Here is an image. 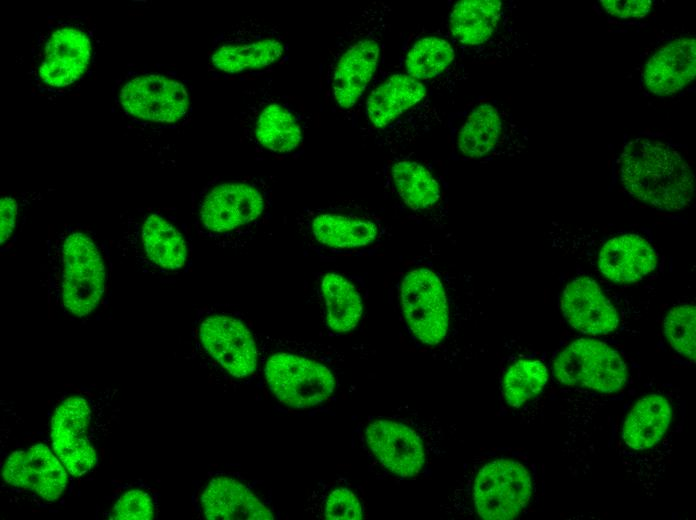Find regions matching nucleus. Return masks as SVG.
I'll list each match as a JSON object with an SVG mask.
<instances>
[{
    "label": "nucleus",
    "instance_id": "nucleus-6",
    "mask_svg": "<svg viewBox=\"0 0 696 520\" xmlns=\"http://www.w3.org/2000/svg\"><path fill=\"white\" fill-rule=\"evenodd\" d=\"M288 51V36L283 28L248 17L216 36L209 63L222 76L262 75L283 63Z\"/></svg>",
    "mask_w": 696,
    "mask_h": 520
},
{
    "label": "nucleus",
    "instance_id": "nucleus-1",
    "mask_svg": "<svg viewBox=\"0 0 696 520\" xmlns=\"http://www.w3.org/2000/svg\"><path fill=\"white\" fill-rule=\"evenodd\" d=\"M391 8L374 1L337 31L321 68V90L332 113L356 126L362 100L375 79Z\"/></svg>",
    "mask_w": 696,
    "mask_h": 520
},
{
    "label": "nucleus",
    "instance_id": "nucleus-32",
    "mask_svg": "<svg viewBox=\"0 0 696 520\" xmlns=\"http://www.w3.org/2000/svg\"><path fill=\"white\" fill-rule=\"evenodd\" d=\"M324 517L330 520H359L363 518L362 506L352 491L339 487L328 494Z\"/></svg>",
    "mask_w": 696,
    "mask_h": 520
},
{
    "label": "nucleus",
    "instance_id": "nucleus-34",
    "mask_svg": "<svg viewBox=\"0 0 696 520\" xmlns=\"http://www.w3.org/2000/svg\"><path fill=\"white\" fill-rule=\"evenodd\" d=\"M600 4L608 14L622 19L643 18L653 6L650 0L600 1Z\"/></svg>",
    "mask_w": 696,
    "mask_h": 520
},
{
    "label": "nucleus",
    "instance_id": "nucleus-10",
    "mask_svg": "<svg viewBox=\"0 0 696 520\" xmlns=\"http://www.w3.org/2000/svg\"><path fill=\"white\" fill-rule=\"evenodd\" d=\"M385 186L415 220L444 227L448 201L444 181L424 160L399 154L384 167Z\"/></svg>",
    "mask_w": 696,
    "mask_h": 520
},
{
    "label": "nucleus",
    "instance_id": "nucleus-3",
    "mask_svg": "<svg viewBox=\"0 0 696 520\" xmlns=\"http://www.w3.org/2000/svg\"><path fill=\"white\" fill-rule=\"evenodd\" d=\"M47 278L71 314L82 317L99 304L105 289V263L94 240L66 229L48 244Z\"/></svg>",
    "mask_w": 696,
    "mask_h": 520
},
{
    "label": "nucleus",
    "instance_id": "nucleus-18",
    "mask_svg": "<svg viewBox=\"0 0 696 520\" xmlns=\"http://www.w3.org/2000/svg\"><path fill=\"white\" fill-rule=\"evenodd\" d=\"M90 409L84 398L70 397L56 409L51 422V438L56 456L73 476L88 472L96 452L86 438Z\"/></svg>",
    "mask_w": 696,
    "mask_h": 520
},
{
    "label": "nucleus",
    "instance_id": "nucleus-11",
    "mask_svg": "<svg viewBox=\"0 0 696 520\" xmlns=\"http://www.w3.org/2000/svg\"><path fill=\"white\" fill-rule=\"evenodd\" d=\"M118 97L127 114L167 127L180 125L190 112L188 89L172 74L133 77L121 87Z\"/></svg>",
    "mask_w": 696,
    "mask_h": 520
},
{
    "label": "nucleus",
    "instance_id": "nucleus-27",
    "mask_svg": "<svg viewBox=\"0 0 696 520\" xmlns=\"http://www.w3.org/2000/svg\"><path fill=\"white\" fill-rule=\"evenodd\" d=\"M456 50L443 34H419L404 48L402 72L423 82H437L448 76L456 61Z\"/></svg>",
    "mask_w": 696,
    "mask_h": 520
},
{
    "label": "nucleus",
    "instance_id": "nucleus-19",
    "mask_svg": "<svg viewBox=\"0 0 696 520\" xmlns=\"http://www.w3.org/2000/svg\"><path fill=\"white\" fill-rule=\"evenodd\" d=\"M91 51L90 39L83 30L69 25L56 28L45 42L37 76L52 88L69 86L84 74Z\"/></svg>",
    "mask_w": 696,
    "mask_h": 520
},
{
    "label": "nucleus",
    "instance_id": "nucleus-22",
    "mask_svg": "<svg viewBox=\"0 0 696 520\" xmlns=\"http://www.w3.org/2000/svg\"><path fill=\"white\" fill-rule=\"evenodd\" d=\"M561 309L567 322L584 334H608L619 323L615 308L587 276L577 277L566 286Z\"/></svg>",
    "mask_w": 696,
    "mask_h": 520
},
{
    "label": "nucleus",
    "instance_id": "nucleus-12",
    "mask_svg": "<svg viewBox=\"0 0 696 520\" xmlns=\"http://www.w3.org/2000/svg\"><path fill=\"white\" fill-rule=\"evenodd\" d=\"M553 373L564 385L602 393L619 391L626 380V366L618 352L591 339L569 344L555 360Z\"/></svg>",
    "mask_w": 696,
    "mask_h": 520
},
{
    "label": "nucleus",
    "instance_id": "nucleus-14",
    "mask_svg": "<svg viewBox=\"0 0 696 520\" xmlns=\"http://www.w3.org/2000/svg\"><path fill=\"white\" fill-rule=\"evenodd\" d=\"M427 96V85L402 71L386 77L376 75L362 100L355 127L375 142Z\"/></svg>",
    "mask_w": 696,
    "mask_h": 520
},
{
    "label": "nucleus",
    "instance_id": "nucleus-31",
    "mask_svg": "<svg viewBox=\"0 0 696 520\" xmlns=\"http://www.w3.org/2000/svg\"><path fill=\"white\" fill-rule=\"evenodd\" d=\"M695 306L680 305L670 310L664 320V331L672 348L695 359Z\"/></svg>",
    "mask_w": 696,
    "mask_h": 520
},
{
    "label": "nucleus",
    "instance_id": "nucleus-35",
    "mask_svg": "<svg viewBox=\"0 0 696 520\" xmlns=\"http://www.w3.org/2000/svg\"><path fill=\"white\" fill-rule=\"evenodd\" d=\"M17 202L11 196L1 198V244L11 236L16 222Z\"/></svg>",
    "mask_w": 696,
    "mask_h": 520
},
{
    "label": "nucleus",
    "instance_id": "nucleus-20",
    "mask_svg": "<svg viewBox=\"0 0 696 520\" xmlns=\"http://www.w3.org/2000/svg\"><path fill=\"white\" fill-rule=\"evenodd\" d=\"M368 447L392 473L400 477H414L425 462L423 443L418 435L404 424L378 419L365 430Z\"/></svg>",
    "mask_w": 696,
    "mask_h": 520
},
{
    "label": "nucleus",
    "instance_id": "nucleus-4",
    "mask_svg": "<svg viewBox=\"0 0 696 520\" xmlns=\"http://www.w3.org/2000/svg\"><path fill=\"white\" fill-rule=\"evenodd\" d=\"M309 118L290 95L279 92L270 78L243 91L239 126L244 139L257 149L286 156L303 147Z\"/></svg>",
    "mask_w": 696,
    "mask_h": 520
},
{
    "label": "nucleus",
    "instance_id": "nucleus-28",
    "mask_svg": "<svg viewBox=\"0 0 696 520\" xmlns=\"http://www.w3.org/2000/svg\"><path fill=\"white\" fill-rule=\"evenodd\" d=\"M670 420L668 401L659 395H648L639 399L627 415L622 438L634 450L649 449L665 434Z\"/></svg>",
    "mask_w": 696,
    "mask_h": 520
},
{
    "label": "nucleus",
    "instance_id": "nucleus-29",
    "mask_svg": "<svg viewBox=\"0 0 696 520\" xmlns=\"http://www.w3.org/2000/svg\"><path fill=\"white\" fill-rule=\"evenodd\" d=\"M320 289L330 329L337 333L352 331L363 313L361 295L355 285L341 274L328 272L321 279Z\"/></svg>",
    "mask_w": 696,
    "mask_h": 520
},
{
    "label": "nucleus",
    "instance_id": "nucleus-24",
    "mask_svg": "<svg viewBox=\"0 0 696 520\" xmlns=\"http://www.w3.org/2000/svg\"><path fill=\"white\" fill-rule=\"evenodd\" d=\"M134 234L135 253L148 267L163 271H177L184 267L187 243L174 224L159 213H150Z\"/></svg>",
    "mask_w": 696,
    "mask_h": 520
},
{
    "label": "nucleus",
    "instance_id": "nucleus-23",
    "mask_svg": "<svg viewBox=\"0 0 696 520\" xmlns=\"http://www.w3.org/2000/svg\"><path fill=\"white\" fill-rule=\"evenodd\" d=\"M696 46L693 37H679L658 48L644 65V86L653 94L669 96L695 77Z\"/></svg>",
    "mask_w": 696,
    "mask_h": 520
},
{
    "label": "nucleus",
    "instance_id": "nucleus-33",
    "mask_svg": "<svg viewBox=\"0 0 696 520\" xmlns=\"http://www.w3.org/2000/svg\"><path fill=\"white\" fill-rule=\"evenodd\" d=\"M154 516V505L151 497L141 491L132 490L122 495L114 505L111 519L148 520Z\"/></svg>",
    "mask_w": 696,
    "mask_h": 520
},
{
    "label": "nucleus",
    "instance_id": "nucleus-25",
    "mask_svg": "<svg viewBox=\"0 0 696 520\" xmlns=\"http://www.w3.org/2000/svg\"><path fill=\"white\" fill-rule=\"evenodd\" d=\"M601 273L616 283L637 282L657 266V257L650 243L636 234L611 238L598 257Z\"/></svg>",
    "mask_w": 696,
    "mask_h": 520
},
{
    "label": "nucleus",
    "instance_id": "nucleus-17",
    "mask_svg": "<svg viewBox=\"0 0 696 520\" xmlns=\"http://www.w3.org/2000/svg\"><path fill=\"white\" fill-rule=\"evenodd\" d=\"M206 352L235 377L251 375L257 366V349L249 329L240 320L211 315L199 328Z\"/></svg>",
    "mask_w": 696,
    "mask_h": 520
},
{
    "label": "nucleus",
    "instance_id": "nucleus-9",
    "mask_svg": "<svg viewBox=\"0 0 696 520\" xmlns=\"http://www.w3.org/2000/svg\"><path fill=\"white\" fill-rule=\"evenodd\" d=\"M269 207L265 185L237 179L208 188L198 203V222L211 236H230L258 225Z\"/></svg>",
    "mask_w": 696,
    "mask_h": 520
},
{
    "label": "nucleus",
    "instance_id": "nucleus-8",
    "mask_svg": "<svg viewBox=\"0 0 696 520\" xmlns=\"http://www.w3.org/2000/svg\"><path fill=\"white\" fill-rule=\"evenodd\" d=\"M449 272L431 261H415L399 274L401 314L415 339L436 346L449 331L447 279Z\"/></svg>",
    "mask_w": 696,
    "mask_h": 520
},
{
    "label": "nucleus",
    "instance_id": "nucleus-13",
    "mask_svg": "<svg viewBox=\"0 0 696 520\" xmlns=\"http://www.w3.org/2000/svg\"><path fill=\"white\" fill-rule=\"evenodd\" d=\"M477 514L488 520H508L529 503L532 481L527 469L510 459H496L478 472L473 487Z\"/></svg>",
    "mask_w": 696,
    "mask_h": 520
},
{
    "label": "nucleus",
    "instance_id": "nucleus-21",
    "mask_svg": "<svg viewBox=\"0 0 696 520\" xmlns=\"http://www.w3.org/2000/svg\"><path fill=\"white\" fill-rule=\"evenodd\" d=\"M55 455L44 444L15 451L4 465V481L33 490L45 500L58 499L65 490L67 475Z\"/></svg>",
    "mask_w": 696,
    "mask_h": 520
},
{
    "label": "nucleus",
    "instance_id": "nucleus-30",
    "mask_svg": "<svg viewBox=\"0 0 696 520\" xmlns=\"http://www.w3.org/2000/svg\"><path fill=\"white\" fill-rule=\"evenodd\" d=\"M548 372L538 360L521 359L507 369L503 379L506 402L515 408L536 396L545 386Z\"/></svg>",
    "mask_w": 696,
    "mask_h": 520
},
{
    "label": "nucleus",
    "instance_id": "nucleus-7",
    "mask_svg": "<svg viewBox=\"0 0 696 520\" xmlns=\"http://www.w3.org/2000/svg\"><path fill=\"white\" fill-rule=\"evenodd\" d=\"M445 26V36L461 60L498 58L510 53L517 44L512 5L499 0L455 2Z\"/></svg>",
    "mask_w": 696,
    "mask_h": 520
},
{
    "label": "nucleus",
    "instance_id": "nucleus-26",
    "mask_svg": "<svg viewBox=\"0 0 696 520\" xmlns=\"http://www.w3.org/2000/svg\"><path fill=\"white\" fill-rule=\"evenodd\" d=\"M207 519L262 520L273 519V513L241 482L229 477L213 478L201 496Z\"/></svg>",
    "mask_w": 696,
    "mask_h": 520
},
{
    "label": "nucleus",
    "instance_id": "nucleus-2",
    "mask_svg": "<svg viewBox=\"0 0 696 520\" xmlns=\"http://www.w3.org/2000/svg\"><path fill=\"white\" fill-rule=\"evenodd\" d=\"M620 178L631 196L659 210H684L694 195V176L686 159L673 144L654 137L625 144Z\"/></svg>",
    "mask_w": 696,
    "mask_h": 520
},
{
    "label": "nucleus",
    "instance_id": "nucleus-15",
    "mask_svg": "<svg viewBox=\"0 0 696 520\" xmlns=\"http://www.w3.org/2000/svg\"><path fill=\"white\" fill-rule=\"evenodd\" d=\"M265 375L279 401L294 408H308L325 401L335 380L323 364L293 354L280 353L268 359Z\"/></svg>",
    "mask_w": 696,
    "mask_h": 520
},
{
    "label": "nucleus",
    "instance_id": "nucleus-5",
    "mask_svg": "<svg viewBox=\"0 0 696 520\" xmlns=\"http://www.w3.org/2000/svg\"><path fill=\"white\" fill-rule=\"evenodd\" d=\"M450 159L484 161L519 154L526 132L507 107L495 99H479L447 117Z\"/></svg>",
    "mask_w": 696,
    "mask_h": 520
},
{
    "label": "nucleus",
    "instance_id": "nucleus-16",
    "mask_svg": "<svg viewBox=\"0 0 696 520\" xmlns=\"http://www.w3.org/2000/svg\"><path fill=\"white\" fill-rule=\"evenodd\" d=\"M302 219L316 243L335 251L369 247L385 234L378 216L357 209L322 208L305 212Z\"/></svg>",
    "mask_w": 696,
    "mask_h": 520
}]
</instances>
